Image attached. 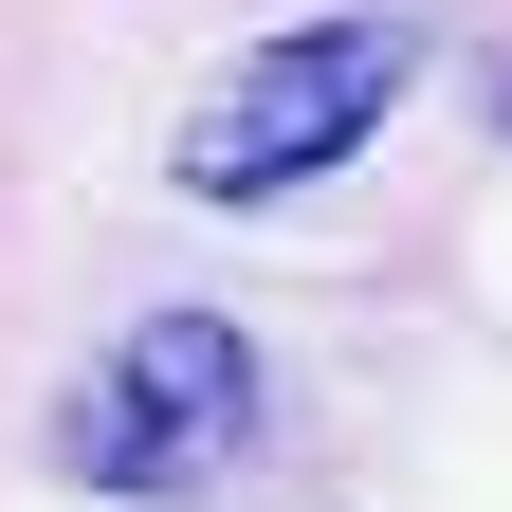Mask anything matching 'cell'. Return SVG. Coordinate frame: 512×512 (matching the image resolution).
I'll return each instance as SVG.
<instances>
[{"instance_id":"6da1fadb","label":"cell","mask_w":512,"mask_h":512,"mask_svg":"<svg viewBox=\"0 0 512 512\" xmlns=\"http://www.w3.org/2000/svg\"><path fill=\"white\" fill-rule=\"evenodd\" d=\"M403 74H421V19H384V0H348V19H275V37H238L220 92H183L165 183H183V202H293V183H330L366 128L403 110Z\"/></svg>"},{"instance_id":"7a4b0ae2","label":"cell","mask_w":512,"mask_h":512,"mask_svg":"<svg viewBox=\"0 0 512 512\" xmlns=\"http://www.w3.org/2000/svg\"><path fill=\"white\" fill-rule=\"evenodd\" d=\"M55 458L92 494H202V476H238L256 458V348H238V311H128L92 348V384L55 403Z\"/></svg>"}]
</instances>
